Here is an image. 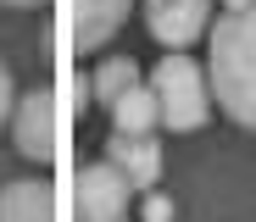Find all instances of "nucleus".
<instances>
[{
    "label": "nucleus",
    "mask_w": 256,
    "mask_h": 222,
    "mask_svg": "<svg viewBox=\"0 0 256 222\" xmlns=\"http://www.w3.org/2000/svg\"><path fill=\"white\" fill-rule=\"evenodd\" d=\"M145 222H173V200L150 195V200H145Z\"/></svg>",
    "instance_id": "12"
},
{
    "label": "nucleus",
    "mask_w": 256,
    "mask_h": 222,
    "mask_svg": "<svg viewBox=\"0 0 256 222\" xmlns=\"http://www.w3.org/2000/svg\"><path fill=\"white\" fill-rule=\"evenodd\" d=\"M212 22V0H150V33L167 50H184L195 44Z\"/></svg>",
    "instance_id": "5"
},
{
    "label": "nucleus",
    "mask_w": 256,
    "mask_h": 222,
    "mask_svg": "<svg viewBox=\"0 0 256 222\" xmlns=\"http://www.w3.org/2000/svg\"><path fill=\"white\" fill-rule=\"evenodd\" d=\"M12 106H17V89H12V67L0 61V122H12Z\"/></svg>",
    "instance_id": "11"
},
{
    "label": "nucleus",
    "mask_w": 256,
    "mask_h": 222,
    "mask_svg": "<svg viewBox=\"0 0 256 222\" xmlns=\"http://www.w3.org/2000/svg\"><path fill=\"white\" fill-rule=\"evenodd\" d=\"M12 133H17V150L28 161L56 156V100H50V89H28L12 106Z\"/></svg>",
    "instance_id": "4"
},
{
    "label": "nucleus",
    "mask_w": 256,
    "mask_h": 222,
    "mask_svg": "<svg viewBox=\"0 0 256 222\" xmlns=\"http://www.w3.org/2000/svg\"><path fill=\"white\" fill-rule=\"evenodd\" d=\"M117 222H128V217H117Z\"/></svg>",
    "instance_id": "15"
},
{
    "label": "nucleus",
    "mask_w": 256,
    "mask_h": 222,
    "mask_svg": "<svg viewBox=\"0 0 256 222\" xmlns=\"http://www.w3.org/2000/svg\"><path fill=\"white\" fill-rule=\"evenodd\" d=\"M134 83H140V67L128 61V56H112V61H100V67L90 72V95H95L100 106H112V100L128 95Z\"/></svg>",
    "instance_id": "10"
},
{
    "label": "nucleus",
    "mask_w": 256,
    "mask_h": 222,
    "mask_svg": "<svg viewBox=\"0 0 256 222\" xmlns=\"http://www.w3.org/2000/svg\"><path fill=\"white\" fill-rule=\"evenodd\" d=\"M223 6H228V11H234V6H245V0H223Z\"/></svg>",
    "instance_id": "14"
},
{
    "label": "nucleus",
    "mask_w": 256,
    "mask_h": 222,
    "mask_svg": "<svg viewBox=\"0 0 256 222\" xmlns=\"http://www.w3.org/2000/svg\"><path fill=\"white\" fill-rule=\"evenodd\" d=\"M128 200H134V184L112 161L78 167V178H72V217L78 222H117V217H128Z\"/></svg>",
    "instance_id": "3"
},
{
    "label": "nucleus",
    "mask_w": 256,
    "mask_h": 222,
    "mask_svg": "<svg viewBox=\"0 0 256 222\" xmlns=\"http://www.w3.org/2000/svg\"><path fill=\"white\" fill-rule=\"evenodd\" d=\"M134 0H72V44L78 50H100V44L122 28Z\"/></svg>",
    "instance_id": "7"
},
{
    "label": "nucleus",
    "mask_w": 256,
    "mask_h": 222,
    "mask_svg": "<svg viewBox=\"0 0 256 222\" xmlns=\"http://www.w3.org/2000/svg\"><path fill=\"white\" fill-rule=\"evenodd\" d=\"M156 122H162V111H156V95H150L145 83H134L128 95L112 100V128L117 133H150Z\"/></svg>",
    "instance_id": "9"
},
{
    "label": "nucleus",
    "mask_w": 256,
    "mask_h": 222,
    "mask_svg": "<svg viewBox=\"0 0 256 222\" xmlns=\"http://www.w3.org/2000/svg\"><path fill=\"white\" fill-rule=\"evenodd\" d=\"M212 95L223 111L256 133V0L234 6L218 28H212V67H206Z\"/></svg>",
    "instance_id": "1"
},
{
    "label": "nucleus",
    "mask_w": 256,
    "mask_h": 222,
    "mask_svg": "<svg viewBox=\"0 0 256 222\" xmlns=\"http://www.w3.org/2000/svg\"><path fill=\"white\" fill-rule=\"evenodd\" d=\"M0 6H39V0H0Z\"/></svg>",
    "instance_id": "13"
},
{
    "label": "nucleus",
    "mask_w": 256,
    "mask_h": 222,
    "mask_svg": "<svg viewBox=\"0 0 256 222\" xmlns=\"http://www.w3.org/2000/svg\"><path fill=\"white\" fill-rule=\"evenodd\" d=\"M150 95H156L162 128H173V133H195V128H206V117H212V83H206V72H200L184 50H167V56L156 61Z\"/></svg>",
    "instance_id": "2"
},
{
    "label": "nucleus",
    "mask_w": 256,
    "mask_h": 222,
    "mask_svg": "<svg viewBox=\"0 0 256 222\" xmlns=\"http://www.w3.org/2000/svg\"><path fill=\"white\" fill-rule=\"evenodd\" d=\"M106 161L134 189H150L156 178H162V145L150 139V133H112V139H106Z\"/></svg>",
    "instance_id": "6"
},
{
    "label": "nucleus",
    "mask_w": 256,
    "mask_h": 222,
    "mask_svg": "<svg viewBox=\"0 0 256 222\" xmlns=\"http://www.w3.org/2000/svg\"><path fill=\"white\" fill-rule=\"evenodd\" d=\"M0 222H56V195L39 178H17L0 189Z\"/></svg>",
    "instance_id": "8"
}]
</instances>
